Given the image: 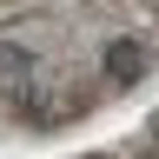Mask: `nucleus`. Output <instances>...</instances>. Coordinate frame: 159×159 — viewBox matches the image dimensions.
<instances>
[{"label":"nucleus","instance_id":"f257e3e1","mask_svg":"<svg viewBox=\"0 0 159 159\" xmlns=\"http://www.w3.org/2000/svg\"><path fill=\"white\" fill-rule=\"evenodd\" d=\"M33 73H40L33 47H20V40H0V86H27Z\"/></svg>","mask_w":159,"mask_h":159},{"label":"nucleus","instance_id":"f03ea898","mask_svg":"<svg viewBox=\"0 0 159 159\" xmlns=\"http://www.w3.org/2000/svg\"><path fill=\"white\" fill-rule=\"evenodd\" d=\"M106 73L113 80H139L146 73V47L139 40H106Z\"/></svg>","mask_w":159,"mask_h":159}]
</instances>
